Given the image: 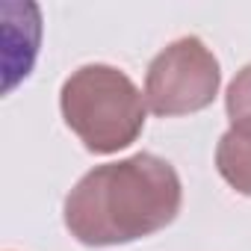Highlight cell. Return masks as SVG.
<instances>
[{"instance_id":"obj_1","label":"cell","mask_w":251,"mask_h":251,"mask_svg":"<svg viewBox=\"0 0 251 251\" xmlns=\"http://www.w3.org/2000/svg\"><path fill=\"white\" fill-rule=\"evenodd\" d=\"M177 207L180 183L172 166L139 154L86 175L65 201V225L86 245H112L160 230Z\"/></svg>"},{"instance_id":"obj_2","label":"cell","mask_w":251,"mask_h":251,"mask_svg":"<svg viewBox=\"0 0 251 251\" xmlns=\"http://www.w3.org/2000/svg\"><path fill=\"white\" fill-rule=\"evenodd\" d=\"M62 112L68 127L89 151H115L130 145L142 127V100L133 83L106 65L80 68L62 89Z\"/></svg>"},{"instance_id":"obj_3","label":"cell","mask_w":251,"mask_h":251,"mask_svg":"<svg viewBox=\"0 0 251 251\" xmlns=\"http://www.w3.org/2000/svg\"><path fill=\"white\" fill-rule=\"evenodd\" d=\"M219 83V65L198 39H183L157 56L148 74V103L154 112L175 115L204 106Z\"/></svg>"},{"instance_id":"obj_4","label":"cell","mask_w":251,"mask_h":251,"mask_svg":"<svg viewBox=\"0 0 251 251\" xmlns=\"http://www.w3.org/2000/svg\"><path fill=\"white\" fill-rule=\"evenodd\" d=\"M219 172L239 189L251 195V127H230L219 145Z\"/></svg>"},{"instance_id":"obj_5","label":"cell","mask_w":251,"mask_h":251,"mask_svg":"<svg viewBox=\"0 0 251 251\" xmlns=\"http://www.w3.org/2000/svg\"><path fill=\"white\" fill-rule=\"evenodd\" d=\"M227 112L233 127H251V65L233 80L227 95Z\"/></svg>"}]
</instances>
